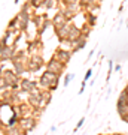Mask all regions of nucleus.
I'll use <instances>...</instances> for the list:
<instances>
[{
	"mask_svg": "<svg viewBox=\"0 0 128 135\" xmlns=\"http://www.w3.org/2000/svg\"><path fill=\"white\" fill-rule=\"evenodd\" d=\"M58 78H60V75H57L54 72H49V71H45V74L40 77V84L48 87L49 90H55L58 86Z\"/></svg>",
	"mask_w": 128,
	"mask_h": 135,
	"instance_id": "1",
	"label": "nucleus"
},
{
	"mask_svg": "<svg viewBox=\"0 0 128 135\" xmlns=\"http://www.w3.org/2000/svg\"><path fill=\"white\" fill-rule=\"evenodd\" d=\"M64 66H66V65H63L60 60H57L55 57H52L51 60H49V63H48L46 71H49V72H54V74H57V75H60V74L64 71Z\"/></svg>",
	"mask_w": 128,
	"mask_h": 135,
	"instance_id": "2",
	"label": "nucleus"
},
{
	"mask_svg": "<svg viewBox=\"0 0 128 135\" xmlns=\"http://www.w3.org/2000/svg\"><path fill=\"white\" fill-rule=\"evenodd\" d=\"M54 57L57 59V60H60L63 65H67V63L70 62V59H71V51H69V50H63V48H58L57 51H55V56H54Z\"/></svg>",
	"mask_w": 128,
	"mask_h": 135,
	"instance_id": "3",
	"label": "nucleus"
},
{
	"mask_svg": "<svg viewBox=\"0 0 128 135\" xmlns=\"http://www.w3.org/2000/svg\"><path fill=\"white\" fill-rule=\"evenodd\" d=\"M66 24H69V20L64 17L63 12H58V14L52 18V26H54V29H55V30L61 29L63 26H66Z\"/></svg>",
	"mask_w": 128,
	"mask_h": 135,
	"instance_id": "4",
	"label": "nucleus"
},
{
	"mask_svg": "<svg viewBox=\"0 0 128 135\" xmlns=\"http://www.w3.org/2000/svg\"><path fill=\"white\" fill-rule=\"evenodd\" d=\"M81 36H82L81 29H77L75 24H73V26L70 24V32H69V36H67V41H66V42L71 44V42H75V41H77Z\"/></svg>",
	"mask_w": 128,
	"mask_h": 135,
	"instance_id": "5",
	"label": "nucleus"
},
{
	"mask_svg": "<svg viewBox=\"0 0 128 135\" xmlns=\"http://www.w3.org/2000/svg\"><path fill=\"white\" fill-rule=\"evenodd\" d=\"M85 45H86V38H85V36H81L77 41H75V42L70 44V48H71L70 51H71V53H76V51L82 50Z\"/></svg>",
	"mask_w": 128,
	"mask_h": 135,
	"instance_id": "6",
	"label": "nucleus"
},
{
	"mask_svg": "<svg viewBox=\"0 0 128 135\" xmlns=\"http://www.w3.org/2000/svg\"><path fill=\"white\" fill-rule=\"evenodd\" d=\"M55 32H57L58 39H60V41H63V42H66V41H67V36H69V32H70V24L63 26L61 29L55 30Z\"/></svg>",
	"mask_w": 128,
	"mask_h": 135,
	"instance_id": "7",
	"label": "nucleus"
},
{
	"mask_svg": "<svg viewBox=\"0 0 128 135\" xmlns=\"http://www.w3.org/2000/svg\"><path fill=\"white\" fill-rule=\"evenodd\" d=\"M127 98H128V86L124 89L121 95H119V99H118V108H122V107L128 105L127 104Z\"/></svg>",
	"mask_w": 128,
	"mask_h": 135,
	"instance_id": "8",
	"label": "nucleus"
},
{
	"mask_svg": "<svg viewBox=\"0 0 128 135\" xmlns=\"http://www.w3.org/2000/svg\"><path fill=\"white\" fill-rule=\"evenodd\" d=\"M23 89L25 90V92H34V89H36V83L34 81H31V80H23Z\"/></svg>",
	"mask_w": 128,
	"mask_h": 135,
	"instance_id": "9",
	"label": "nucleus"
},
{
	"mask_svg": "<svg viewBox=\"0 0 128 135\" xmlns=\"http://www.w3.org/2000/svg\"><path fill=\"white\" fill-rule=\"evenodd\" d=\"M100 0H81V8H86V9H90L92 6L98 5Z\"/></svg>",
	"mask_w": 128,
	"mask_h": 135,
	"instance_id": "10",
	"label": "nucleus"
},
{
	"mask_svg": "<svg viewBox=\"0 0 128 135\" xmlns=\"http://www.w3.org/2000/svg\"><path fill=\"white\" fill-rule=\"evenodd\" d=\"M86 18H88L85 21L86 24L91 26V27H94V26H95V20H97V15L92 14V12H86Z\"/></svg>",
	"mask_w": 128,
	"mask_h": 135,
	"instance_id": "11",
	"label": "nucleus"
},
{
	"mask_svg": "<svg viewBox=\"0 0 128 135\" xmlns=\"http://www.w3.org/2000/svg\"><path fill=\"white\" fill-rule=\"evenodd\" d=\"M43 3H45V0H30V5L33 8H40V6H43Z\"/></svg>",
	"mask_w": 128,
	"mask_h": 135,
	"instance_id": "12",
	"label": "nucleus"
},
{
	"mask_svg": "<svg viewBox=\"0 0 128 135\" xmlns=\"http://www.w3.org/2000/svg\"><path fill=\"white\" fill-rule=\"evenodd\" d=\"M55 2H57V0H45L43 6H45L46 9H51V8H54V6H55Z\"/></svg>",
	"mask_w": 128,
	"mask_h": 135,
	"instance_id": "13",
	"label": "nucleus"
},
{
	"mask_svg": "<svg viewBox=\"0 0 128 135\" xmlns=\"http://www.w3.org/2000/svg\"><path fill=\"white\" fill-rule=\"evenodd\" d=\"M71 78H73V75H71V74H69V75H66V78H64V86H69V84H70Z\"/></svg>",
	"mask_w": 128,
	"mask_h": 135,
	"instance_id": "14",
	"label": "nucleus"
},
{
	"mask_svg": "<svg viewBox=\"0 0 128 135\" xmlns=\"http://www.w3.org/2000/svg\"><path fill=\"white\" fill-rule=\"evenodd\" d=\"M63 2V5L64 6H69V5H73V3H76L77 0H61Z\"/></svg>",
	"mask_w": 128,
	"mask_h": 135,
	"instance_id": "15",
	"label": "nucleus"
},
{
	"mask_svg": "<svg viewBox=\"0 0 128 135\" xmlns=\"http://www.w3.org/2000/svg\"><path fill=\"white\" fill-rule=\"evenodd\" d=\"M91 75H92V69H88V71H86V74H85V78H84V81H86V80H90V78H91Z\"/></svg>",
	"mask_w": 128,
	"mask_h": 135,
	"instance_id": "16",
	"label": "nucleus"
},
{
	"mask_svg": "<svg viewBox=\"0 0 128 135\" xmlns=\"http://www.w3.org/2000/svg\"><path fill=\"white\" fill-rule=\"evenodd\" d=\"M84 122H85V119H81V120L77 122V126H76L75 129H79V128H81V126H82V125H84Z\"/></svg>",
	"mask_w": 128,
	"mask_h": 135,
	"instance_id": "17",
	"label": "nucleus"
},
{
	"mask_svg": "<svg viewBox=\"0 0 128 135\" xmlns=\"http://www.w3.org/2000/svg\"><path fill=\"white\" fill-rule=\"evenodd\" d=\"M121 119H122V120L125 122V123H128V114H127V116H122Z\"/></svg>",
	"mask_w": 128,
	"mask_h": 135,
	"instance_id": "18",
	"label": "nucleus"
},
{
	"mask_svg": "<svg viewBox=\"0 0 128 135\" xmlns=\"http://www.w3.org/2000/svg\"><path fill=\"white\" fill-rule=\"evenodd\" d=\"M113 69H115V71H118V72H119V71H121V65H116V66H113Z\"/></svg>",
	"mask_w": 128,
	"mask_h": 135,
	"instance_id": "19",
	"label": "nucleus"
},
{
	"mask_svg": "<svg viewBox=\"0 0 128 135\" xmlns=\"http://www.w3.org/2000/svg\"><path fill=\"white\" fill-rule=\"evenodd\" d=\"M112 135H122V134H112Z\"/></svg>",
	"mask_w": 128,
	"mask_h": 135,
	"instance_id": "20",
	"label": "nucleus"
},
{
	"mask_svg": "<svg viewBox=\"0 0 128 135\" xmlns=\"http://www.w3.org/2000/svg\"><path fill=\"white\" fill-rule=\"evenodd\" d=\"M18 2H19V0H15V3H18Z\"/></svg>",
	"mask_w": 128,
	"mask_h": 135,
	"instance_id": "21",
	"label": "nucleus"
},
{
	"mask_svg": "<svg viewBox=\"0 0 128 135\" xmlns=\"http://www.w3.org/2000/svg\"><path fill=\"white\" fill-rule=\"evenodd\" d=\"M127 104H128V98H127Z\"/></svg>",
	"mask_w": 128,
	"mask_h": 135,
	"instance_id": "22",
	"label": "nucleus"
},
{
	"mask_svg": "<svg viewBox=\"0 0 128 135\" xmlns=\"http://www.w3.org/2000/svg\"><path fill=\"white\" fill-rule=\"evenodd\" d=\"M127 27H128V24H127Z\"/></svg>",
	"mask_w": 128,
	"mask_h": 135,
	"instance_id": "23",
	"label": "nucleus"
},
{
	"mask_svg": "<svg viewBox=\"0 0 128 135\" xmlns=\"http://www.w3.org/2000/svg\"><path fill=\"white\" fill-rule=\"evenodd\" d=\"M100 135H101V134H100Z\"/></svg>",
	"mask_w": 128,
	"mask_h": 135,
	"instance_id": "24",
	"label": "nucleus"
}]
</instances>
